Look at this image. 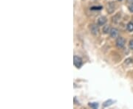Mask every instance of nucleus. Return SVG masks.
<instances>
[{
  "label": "nucleus",
  "instance_id": "nucleus-10",
  "mask_svg": "<svg viewBox=\"0 0 133 109\" xmlns=\"http://www.w3.org/2000/svg\"><path fill=\"white\" fill-rule=\"evenodd\" d=\"M110 9H112V11L115 10V4L113 3H110L109 5L107 6V10H110Z\"/></svg>",
  "mask_w": 133,
  "mask_h": 109
},
{
  "label": "nucleus",
  "instance_id": "nucleus-8",
  "mask_svg": "<svg viewBox=\"0 0 133 109\" xmlns=\"http://www.w3.org/2000/svg\"><path fill=\"white\" fill-rule=\"evenodd\" d=\"M89 106L91 107L92 109H98V103H89Z\"/></svg>",
  "mask_w": 133,
  "mask_h": 109
},
{
  "label": "nucleus",
  "instance_id": "nucleus-4",
  "mask_svg": "<svg viewBox=\"0 0 133 109\" xmlns=\"http://www.w3.org/2000/svg\"><path fill=\"white\" fill-rule=\"evenodd\" d=\"M110 35L112 38H116L118 36V30L116 28H112L110 31Z\"/></svg>",
  "mask_w": 133,
  "mask_h": 109
},
{
  "label": "nucleus",
  "instance_id": "nucleus-2",
  "mask_svg": "<svg viewBox=\"0 0 133 109\" xmlns=\"http://www.w3.org/2000/svg\"><path fill=\"white\" fill-rule=\"evenodd\" d=\"M73 61H73L74 65L77 68H80V67L82 66L83 62H82V60H81V58L80 57H78V56H77V55H75Z\"/></svg>",
  "mask_w": 133,
  "mask_h": 109
},
{
  "label": "nucleus",
  "instance_id": "nucleus-12",
  "mask_svg": "<svg viewBox=\"0 0 133 109\" xmlns=\"http://www.w3.org/2000/svg\"><path fill=\"white\" fill-rule=\"evenodd\" d=\"M129 46H130V48L131 49H133V40H131V41H130Z\"/></svg>",
  "mask_w": 133,
  "mask_h": 109
},
{
  "label": "nucleus",
  "instance_id": "nucleus-15",
  "mask_svg": "<svg viewBox=\"0 0 133 109\" xmlns=\"http://www.w3.org/2000/svg\"><path fill=\"white\" fill-rule=\"evenodd\" d=\"M119 1H122V0H119Z\"/></svg>",
  "mask_w": 133,
  "mask_h": 109
},
{
  "label": "nucleus",
  "instance_id": "nucleus-9",
  "mask_svg": "<svg viewBox=\"0 0 133 109\" xmlns=\"http://www.w3.org/2000/svg\"><path fill=\"white\" fill-rule=\"evenodd\" d=\"M112 103H113V101H112V100H109L104 102V104H103V106H104V107H108V106H110V105H112Z\"/></svg>",
  "mask_w": 133,
  "mask_h": 109
},
{
  "label": "nucleus",
  "instance_id": "nucleus-13",
  "mask_svg": "<svg viewBox=\"0 0 133 109\" xmlns=\"http://www.w3.org/2000/svg\"><path fill=\"white\" fill-rule=\"evenodd\" d=\"M127 4H128V5L133 4V0H127Z\"/></svg>",
  "mask_w": 133,
  "mask_h": 109
},
{
  "label": "nucleus",
  "instance_id": "nucleus-3",
  "mask_svg": "<svg viewBox=\"0 0 133 109\" xmlns=\"http://www.w3.org/2000/svg\"><path fill=\"white\" fill-rule=\"evenodd\" d=\"M90 29V32L92 35L94 36H97L99 33V28H98V26L96 25V24H92L89 27Z\"/></svg>",
  "mask_w": 133,
  "mask_h": 109
},
{
  "label": "nucleus",
  "instance_id": "nucleus-5",
  "mask_svg": "<svg viewBox=\"0 0 133 109\" xmlns=\"http://www.w3.org/2000/svg\"><path fill=\"white\" fill-rule=\"evenodd\" d=\"M106 22H107V18L104 16H101L98 20V24L99 26H103L106 24Z\"/></svg>",
  "mask_w": 133,
  "mask_h": 109
},
{
  "label": "nucleus",
  "instance_id": "nucleus-7",
  "mask_svg": "<svg viewBox=\"0 0 133 109\" xmlns=\"http://www.w3.org/2000/svg\"><path fill=\"white\" fill-rule=\"evenodd\" d=\"M110 30L111 29L110 27V26H109V25H106V26H104V28H103V32H104V33L107 34V33H110Z\"/></svg>",
  "mask_w": 133,
  "mask_h": 109
},
{
  "label": "nucleus",
  "instance_id": "nucleus-14",
  "mask_svg": "<svg viewBox=\"0 0 133 109\" xmlns=\"http://www.w3.org/2000/svg\"><path fill=\"white\" fill-rule=\"evenodd\" d=\"M101 8H102L101 7H92L91 9H92V10H95V9H99V10H101Z\"/></svg>",
  "mask_w": 133,
  "mask_h": 109
},
{
  "label": "nucleus",
  "instance_id": "nucleus-16",
  "mask_svg": "<svg viewBox=\"0 0 133 109\" xmlns=\"http://www.w3.org/2000/svg\"></svg>",
  "mask_w": 133,
  "mask_h": 109
},
{
  "label": "nucleus",
  "instance_id": "nucleus-6",
  "mask_svg": "<svg viewBox=\"0 0 133 109\" xmlns=\"http://www.w3.org/2000/svg\"><path fill=\"white\" fill-rule=\"evenodd\" d=\"M127 29L128 31L130 32H133V22H130L127 24Z\"/></svg>",
  "mask_w": 133,
  "mask_h": 109
},
{
  "label": "nucleus",
  "instance_id": "nucleus-11",
  "mask_svg": "<svg viewBox=\"0 0 133 109\" xmlns=\"http://www.w3.org/2000/svg\"><path fill=\"white\" fill-rule=\"evenodd\" d=\"M128 8H129V10H130V12L133 13V4H130V5H128Z\"/></svg>",
  "mask_w": 133,
  "mask_h": 109
},
{
  "label": "nucleus",
  "instance_id": "nucleus-1",
  "mask_svg": "<svg viewBox=\"0 0 133 109\" xmlns=\"http://www.w3.org/2000/svg\"><path fill=\"white\" fill-rule=\"evenodd\" d=\"M125 44H126V41L123 37H118L116 39V46L118 48H119V49L123 48Z\"/></svg>",
  "mask_w": 133,
  "mask_h": 109
}]
</instances>
